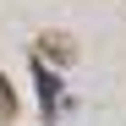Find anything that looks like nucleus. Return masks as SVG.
Returning <instances> with one entry per match:
<instances>
[{"mask_svg":"<svg viewBox=\"0 0 126 126\" xmlns=\"http://www.w3.org/2000/svg\"><path fill=\"white\" fill-rule=\"evenodd\" d=\"M33 82H38V115L55 121V99H60V77L44 66V60H33Z\"/></svg>","mask_w":126,"mask_h":126,"instance_id":"1","label":"nucleus"}]
</instances>
